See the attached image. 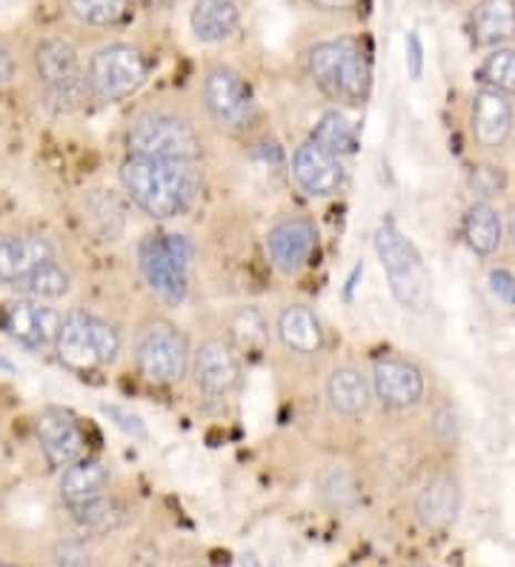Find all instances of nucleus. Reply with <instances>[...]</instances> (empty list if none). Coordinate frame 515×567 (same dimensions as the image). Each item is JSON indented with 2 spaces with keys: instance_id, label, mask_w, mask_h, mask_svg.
<instances>
[{
  "instance_id": "37",
  "label": "nucleus",
  "mask_w": 515,
  "mask_h": 567,
  "mask_svg": "<svg viewBox=\"0 0 515 567\" xmlns=\"http://www.w3.org/2000/svg\"><path fill=\"white\" fill-rule=\"evenodd\" d=\"M406 61H410V75L421 78V70H424V47H421V38L415 32L406 35Z\"/></svg>"
},
{
  "instance_id": "27",
  "label": "nucleus",
  "mask_w": 515,
  "mask_h": 567,
  "mask_svg": "<svg viewBox=\"0 0 515 567\" xmlns=\"http://www.w3.org/2000/svg\"><path fill=\"white\" fill-rule=\"evenodd\" d=\"M312 144L321 146L323 153L343 158V155L356 153L358 138L350 121L343 118L338 110H330V112H323L321 118H318L316 130H312Z\"/></svg>"
},
{
  "instance_id": "4",
  "label": "nucleus",
  "mask_w": 515,
  "mask_h": 567,
  "mask_svg": "<svg viewBox=\"0 0 515 567\" xmlns=\"http://www.w3.org/2000/svg\"><path fill=\"white\" fill-rule=\"evenodd\" d=\"M58 359L75 370V373H92L97 367H106L121 353V332L101 316L72 310L61 319L58 327Z\"/></svg>"
},
{
  "instance_id": "15",
  "label": "nucleus",
  "mask_w": 515,
  "mask_h": 567,
  "mask_svg": "<svg viewBox=\"0 0 515 567\" xmlns=\"http://www.w3.org/2000/svg\"><path fill=\"white\" fill-rule=\"evenodd\" d=\"M189 370L206 395H229L240 381V361L227 341L209 339L189 359Z\"/></svg>"
},
{
  "instance_id": "1",
  "label": "nucleus",
  "mask_w": 515,
  "mask_h": 567,
  "mask_svg": "<svg viewBox=\"0 0 515 567\" xmlns=\"http://www.w3.org/2000/svg\"><path fill=\"white\" fill-rule=\"evenodd\" d=\"M121 184L137 209H144L155 221H169L193 207L198 198L200 178L195 173V164H186V161H155L130 155L121 164Z\"/></svg>"
},
{
  "instance_id": "8",
  "label": "nucleus",
  "mask_w": 515,
  "mask_h": 567,
  "mask_svg": "<svg viewBox=\"0 0 515 567\" xmlns=\"http://www.w3.org/2000/svg\"><path fill=\"white\" fill-rule=\"evenodd\" d=\"M206 115L227 132H244L255 121V101L249 83L229 66H213L200 90Z\"/></svg>"
},
{
  "instance_id": "33",
  "label": "nucleus",
  "mask_w": 515,
  "mask_h": 567,
  "mask_svg": "<svg viewBox=\"0 0 515 567\" xmlns=\"http://www.w3.org/2000/svg\"><path fill=\"white\" fill-rule=\"evenodd\" d=\"M103 413L110 415L112 422L124 430L126 436H132V439L146 436V427H144V422H141V415L130 413V410H124V408H115V404H112V408H103Z\"/></svg>"
},
{
  "instance_id": "35",
  "label": "nucleus",
  "mask_w": 515,
  "mask_h": 567,
  "mask_svg": "<svg viewBox=\"0 0 515 567\" xmlns=\"http://www.w3.org/2000/svg\"><path fill=\"white\" fill-rule=\"evenodd\" d=\"M435 436L446 444H453L459 439V415H455L453 408H444L435 413Z\"/></svg>"
},
{
  "instance_id": "40",
  "label": "nucleus",
  "mask_w": 515,
  "mask_h": 567,
  "mask_svg": "<svg viewBox=\"0 0 515 567\" xmlns=\"http://www.w3.org/2000/svg\"><path fill=\"white\" fill-rule=\"evenodd\" d=\"M309 7L321 9V12H347L356 7V0H307Z\"/></svg>"
},
{
  "instance_id": "24",
  "label": "nucleus",
  "mask_w": 515,
  "mask_h": 567,
  "mask_svg": "<svg viewBox=\"0 0 515 567\" xmlns=\"http://www.w3.org/2000/svg\"><path fill=\"white\" fill-rule=\"evenodd\" d=\"M327 399L343 415H361L370 410L372 384L358 367H338L327 381Z\"/></svg>"
},
{
  "instance_id": "10",
  "label": "nucleus",
  "mask_w": 515,
  "mask_h": 567,
  "mask_svg": "<svg viewBox=\"0 0 515 567\" xmlns=\"http://www.w3.org/2000/svg\"><path fill=\"white\" fill-rule=\"evenodd\" d=\"M34 439L41 444L49 467L66 471L86 456V433L78 419L63 408H47L34 419Z\"/></svg>"
},
{
  "instance_id": "23",
  "label": "nucleus",
  "mask_w": 515,
  "mask_h": 567,
  "mask_svg": "<svg viewBox=\"0 0 515 567\" xmlns=\"http://www.w3.org/2000/svg\"><path fill=\"white\" fill-rule=\"evenodd\" d=\"M110 487V467L97 458H86L69 464L61 476V498L66 507L83 505L90 498H97Z\"/></svg>"
},
{
  "instance_id": "28",
  "label": "nucleus",
  "mask_w": 515,
  "mask_h": 567,
  "mask_svg": "<svg viewBox=\"0 0 515 567\" xmlns=\"http://www.w3.org/2000/svg\"><path fill=\"white\" fill-rule=\"evenodd\" d=\"M475 81L484 83V90L515 95V49H493L475 70Z\"/></svg>"
},
{
  "instance_id": "43",
  "label": "nucleus",
  "mask_w": 515,
  "mask_h": 567,
  "mask_svg": "<svg viewBox=\"0 0 515 567\" xmlns=\"http://www.w3.org/2000/svg\"><path fill=\"white\" fill-rule=\"evenodd\" d=\"M144 3H150V7H161V3H166V0H144Z\"/></svg>"
},
{
  "instance_id": "9",
  "label": "nucleus",
  "mask_w": 515,
  "mask_h": 567,
  "mask_svg": "<svg viewBox=\"0 0 515 567\" xmlns=\"http://www.w3.org/2000/svg\"><path fill=\"white\" fill-rule=\"evenodd\" d=\"M34 75L47 90V95L61 106H72L86 90L78 52L61 38H49L34 47Z\"/></svg>"
},
{
  "instance_id": "21",
  "label": "nucleus",
  "mask_w": 515,
  "mask_h": 567,
  "mask_svg": "<svg viewBox=\"0 0 515 567\" xmlns=\"http://www.w3.org/2000/svg\"><path fill=\"white\" fill-rule=\"evenodd\" d=\"M470 35L478 47H502L515 38V0H481L470 14Z\"/></svg>"
},
{
  "instance_id": "31",
  "label": "nucleus",
  "mask_w": 515,
  "mask_h": 567,
  "mask_svg": "<svg viewBox=\"0 0 515 567\" xmlns=\"http://www.w3.org/2000/svg\"><path fill=\"white\" fill-rule=\"evenodd\" d=\"M233 336L240 344L253 350V347H261L267 339V327H264L261 316L255 310H240L233 321Z\"/></svg>"
},
{
  "instance_id": "3",
  "label": "nucleus",
  "mask_w": 515,
  "mask_h": 567,
  "mask_svg": "<svg viewBox=\"0 0 515 567\" xmlns=\"http://www.w3.org/2000/svg\"><path fill=\"white\" fill-rule=\"evenodd\" d=\"M375 252L395 301L412 312H424L433 301V278H430L419 247L401 233L392 218L378 224Z\"/></svg>"
},
{
  "instance_id": "25",
  "label": "nucleus",
  "mask_w": 515,
  "mask_h": 567,
  "mask_svg": "<svg viewBox=\"0 0 515 567\" xmlns=\"http://www.w3.org/2000/svg\"><path fill=\"white\" fill-rule=\"evenodd\" d=\"M504 238L502 215L487 202H475L464 215V241L475 256H493Z\"/></svg>"
},
{
  "instance_id": "14",
  "label": "nucleus",
  "mask_w": 515,
  "mask_h": 567,
  "mask_svg": "<svg viewBox=\"0 0 515 567\" xmlns=\"http://www.w3.org/2000/svg\"><path fill=\"white\" fill-rule=\"evenodd\" d=\"M0 327L27 350H41L55 344L61 316L43 307L41 301H12L0 310Z\"/></svg>"
},
{
  "instance_id": "36",
  "label": "nucleus",
  "mask_w": 515,
  "mask_h": 567,
  "mask_svg": "<svg viewBox=\"0 0 515 567\" xmlns=\"http://www.w3.org/2000/svg\"><path fill=\"white\" fill-rule=\"evenodd\" d=\"M164 241H166V247H169L172 258H175V261H178L184 270H189V264H193V256H195V249H193V244H189V238L175 236V233H172V236H164Z\"/></svg>"
},
{
  "instance_id": "11",
  "label": "nucleus",
  "mask_w": 515,
  "mask_h": 567,
  "mask_svg": "<svg viewBox=\"0 0 515 567\" xmlns=\"http://www.w3.org/2000/svg\"><path fill=\"white\" fill-rule=\"evenodd\" d=\"M137 267L141 276L150 284V290L161 296L166 305L178 307L186 298V270L172 258L169 247H166L164 236H146L137 244Z\"/></svg>"
},
{
  "instance_id": "16",
  "label": "nucleus",
  "mask_w": 515,
  "mask_h": 567,
  "mask_svg": "<svg viewBox=\"0 0 515 567\" xmlns=\"http://www.w3.org/2000/svg\"><path fill=\"white\" fill-rule=\"evenodd\" d=\"M292 178L312 198H327V195H336L343 187L347 169H343L341 158L323 153L321 146L307 141L292 155Z\"/></svg>"
},
{
  "instance_id": "18",
  "label": "nucleus",
  "mask_w": 515,
  "mask_h": 567,
  "mask_svg": "<svg viewBox=\"0 0 515 567\" xmlns=\"http://www.w3.org/2000/svg\"><path fill=\"white\" fill-rule=\"evenodd\" d=\"M473 138L487 150L502 146L513 132V104L495 90H481L473 97Z\"/></svg>"
},
{
  "instance_id": "38",
  "label": "nucleus",
  "mask_w": 515,
  "mask_h": 567,
  "mask_svg": "<svg viewBox=\"0 0 515 567\" xmlns=\"http://www.w3.org/2000/svg\"><path fill=\"white\" fill-rule=\"evenodd\" d=\"M61 559H58V567H86V554L81 550V545H66L61 547Z\"/></svg>"
},
{
  "instance_id": "20",
  "label": "nucleus",
  "mask_w": 515,
  "mask_h": 567,
  "mask_svg": "<svg viewBox=\"0 0 515 567\" xmlns=\"http://www.w3.org/2000/svg\"><path fill=\"white\" fill-rule=\"evenodd\" d=\"M278 339L287 350L301 355H316L323 350V327L318 316L303 305H287L278 316Z\"/></svg>"
},
{
  "instance_id": "13",
  "label": "nucleus",
  "mask_w": 515,
  "mask_h": 567,
  "mask_svg": "<svg viewBox=\"0 0 515 567\" xmlns=\"http://www.w3.org/2000/svg\"><path fill=\"white\" fill-rule=\"evenodd\" d=\"M372 395L390 410H410L424 399V375L406 359H381L372 370Z\"/></svg>"
},
{
  "instance_id": "34",
  "label": "nucleus",
  "mask_w": 515,
  "mask_h": 567,
  "mask_svg": "<svg viewBox=\"0 0 515 567\" xmlns=\"http://www.w3.org/2000/svg\"><path fill=\"white\" fill-rule=\"evenodd\" d=\"M487 284H490V292H493L498 301L515 307V276H513V272L493 270V272H490Z\"/></svg>"
},
{
  "instance_id": "19",
  "label": "nucleus",
  "mask_w": 515,
  "mask_h": 567,
  "mask_svg": "<svg viewBox=\"0 0 515 567\" xmlns=\"http://www.w3.org/2000/svg\"><path fill=\"white\" fill-rule=\"evenodd\" d=\"M415 513L426 527L444 530L453 525L461 513V485L455 476H439L426 482L415 498Z\"/></svg>"
},
{
  "instance_id": "30",
  "label": "nucleus",
  "mask_w": 515,
  "mask_h": 567,
  "mask_svg": "<svg viewBox=\"0 0 515 567\" xmlns=\"http://www.w3.org/2000/svg\"><path fill=\"white\" fill-rule=\"evenodd\" d=\"M69 513L83 530H112V527L121 525V507H117L115 498H106V493L83 502V505L69 507Z\"/></svg>"
},
{
  "instance_id": "32",
  "label": "nucleus",
  "mask_w": 515,
  "mask_h": 567,
  "mask_svg": "<svg viewBox=\"0 0 515 567\" xmlns=\"http://www.w3.org/2000/svg\"><path fill=\"white\" fill-rule=\"evenodd\" d=\"M470 187H473V193L481 195V198H490V195H495L504 187V175L498 173L495 166H478V169H473V175H470Z\"/></svg>"
},
{
  "instance_id": "12",
  "label": "nucleus",
  "mask_w": 515,
  "mask_h": 567,
  "mask_svg": "<svg viewBox=\"0 0 515 567\" xmlns=\"http://www.w3.org/2000/svg\"><path fill=\"white\" fill-rule=\"evenodd\" d=\"M318 247V227L303 215H292L267 233V252L281 272L303 270Z\"/></svg>"
},
{
  "instance_id": "17",
  "label": "nucleus",
  "mask_w": 515,
  "mask_h": 567,
  "mask_svg": "<svg viewBox=\"0 0 515 567\" xmlns=\"http://www.w3.org/2000/svg\"><path fill=\"white\" fill-rule=\"evenodd\" d=\"M55 258V249L43 236L3 233L0 236V284L18 287L34 267Z\"/></svg>"
},
{
  "instance_id": "26",
  "label": "nucleus",
  "mask_w": 515,
  "mask_h": 567,
  "mask_svg": "<svg viewBox=\"0 0 515 567\" xmlns=\"http://www.w3.org/2000/svg\"><path fill=\"white\" fill-rule=\"evenodd\" d=\"M18 287L27 296H32L34 301H58V298L69 296V290H72V276H69V270L61 261L49 258L41 267H34Z\"/></svg>"
},
{
  "instance_id": "41",
  "label": "nucleus",
  "mask_w": 515,
  "mask_h": 567,
  "mask_svg": "<svg viewBox=\"0 0 515 567\" xmlns=\"http://www.w3.org/2000/svg\"><path fill=\"white\" fill-rule=\"evenodd\" d=\"M504 233H507L509 244L515 247V204L507 209V218H504Z\"/></svg>"
},
{
  "instance_id": "39",
  "label": "nucleus",
  "mask_w": 515,
  "mask_h": 567,
  "mask_svg": "<svg viewBox=\"0 0 515 567\" xmlns=\"http://www.w3.org/2000/svg\"><path fill=\"white\" fill-rule=\"evenodd\" d=\"M12 78H14V58L12 52H9L7 41L0 38V86L12 83Z\"/></svg>"
},
{
  "instance_id": "44",
  "label": "nucleus",
  "mask_w": 515,
  "mask_h": 567,
  "mask_svg": "<svg viewBox=\"0 0 515 567\" xmlns=\"http://www.w3.org/2000/svg\"><path fill=\"white\" fill-rule=\"evenodd\" d=\"M0 567H18V565H7V561H0Z\"/></svg>"
},
{
  "instance_id": "29",
  "label": "nucleus",
  "mask_w": 515,
  "mask_h": 567,
  "mask_svg": "<svg viewBox=\"0 0 515 567\" xmlns=\"http://www.w3.org/2000/svg\"><path fill=\"white\" fill-rule=\"evenodd\" d=\"M78 21L90 27H115L130 18L132 0H66Z\"/></svg>"
},
{
  "instance_id": "5",
  "label": "nucleus",
  "mask_w": 515,
  "mask_h": 567,
  "mask_svg": "<svg viewBox=\"0 0 515 567\" xmlns=\"http://www.w3.org/2000/svg\"><path fill=\"white\" fill-rule=\"evenodd\" d=\"M126 146H130V155H137V158L186 161V164H195L204 153L195 126L169 112L141 115L126 132Z\"/></svg>"
},
{
  "instance_id": "6",
  "label": "nucleus",
  "mask_w": 515,
  "mask_h": 567,
  "mask_svg": "<svg viewBox=\"0 0 515 567\" xmlns=\"http://www.w3.org/2000/svg\"><path fill=\"white\" fill-rule=\"evenodd\" d=\"M86 90L101 104H115L135 95L146 81V61L130 43H110L97 49L86 66Z\"/></svg>"
},
{
  "instance_id": "2",
  "label": "nucleus",
  "mask_w": 515,
  "mask_h": 567,
  "mask_svg": "<svg viewBox=\"0 0 515 567\" xmlns=\"http://www.w3.org/2000/svg\"><path fill=\"white\" fill-rule=\"evenodd\" d=\"M307 72L318 90L332 101L364 104L370 95V58L356 38H332L309 47Z\"/></svg>"
},
{
  "instance_id": "22",
  "label": "nucleus",
  "mask_w": 515,
  "mask_h": 567,
  "mask_svg": "<svg viewBox=\"0 0 515 567\" xmlns=\"http://www.w3.org/2000/svg\"><path fill=\"white\" fill-rule=\"evenodd\" d=\"M238 7L235 0H195L189 12V27L200 43H220L235 35L238 29Z\"/></svg>"
},
{
  "instance_id": "7",
  "label": "nucleus",
  "mask_w": 515,
  "mask_h": 567,
  "mask_svg": "<svg viewBox=\"0 0 515 567\" xmlns=\"http://www.w3.org/2000/svg\"><path fill=\"white\" fill-rule=\"evenodd\" d=\"M189 344L172 321H152L135 347L137 370L152 384H175L189 370Z\"/></svg>"
},
{
  "instance_id": "42",
  "label": "nucleus",
  "mask_w": 515,
  "mask_h": 567,
  "mask_svg": "<svg viewBox=\"0 0 515 567\" xmlns=\"http://www.w3.org/2000/svg\"><path fill=\"white\" fill-rule=\"evenodd\" d=\"M0 370H3V373H14V364L7 359V355H0Z\"/></svg>"
}]
</instances>
